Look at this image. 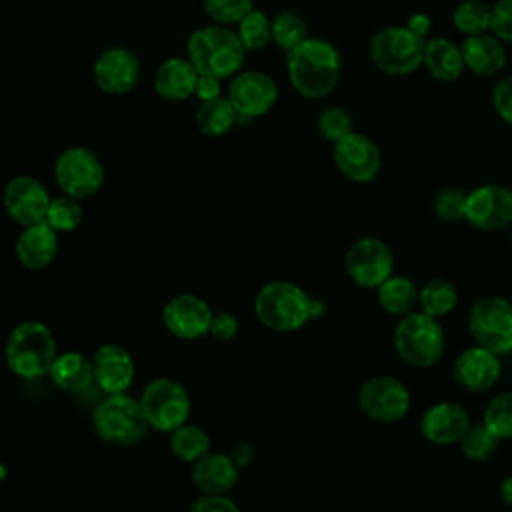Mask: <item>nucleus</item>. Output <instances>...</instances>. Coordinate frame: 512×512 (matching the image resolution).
<instances>
[{"mask_svg": "<svg viewBox=\"0 0 512 512\" xmlns=\"http://www.w3.org/2000/svg\"><path fill=\"white\" fill-rule=\"evenodd\" d=\"M286 70L288 80L292 88L308 98L318 100L328 96L342 72V62L338 50L322 40V38H306L292 50H288L286 58Z\"/></svg>", "mask_w": 512, "mask_h": 512, "instance_id": "f257e3e1", "label": "nucleus"}, {"mask_svg": "<svg viewBox=\"0 0 512 512\" xmlns=\"http://www.w3.org/2000/svg\"><path fill=\"white\" fill-rule=\"evenodd\" d=\"M186 58L194 64L198 74L226 80L240 72L246 50L238 34L228 26L208 24L188 36Z\"/></svg>", "mask_w": 512, "mask_h": 512, "instance_id": "f03ea898", "label": "nucleus"}, {"mask_svg": "<svg viewBox=\"0 0 512 512\" xmlns=\"http://www.w3.org/2000/svg\"><path fill=\"white\" fill-rule=\"evenodd\" d=\"M258 322L274 332H294L318 314V302L288 280H272L254 296Z\"/></svg>", "mask_w": 512, "mask_h": 512, "instance_id": "7ed1b4c3", "label": "nucleus"}, {"mask_svg": "<svg viewBox=\"0 0 512 512\" xmlns=\"http://www.w3.org/2000/svg\"><path fill=\"white\" fill-rule=\"evenodd\" d=\"M56 358L52 330L40 320H24L12 328L4 346L6 366L22 380H36L48 374Z\"/></svg>", "mask_w": 512, "mask_h": 512, "instance_id": "20e7f679", "label": "nucleus"}, {"mask_svg": "<svg viewBox=\"0 0 512 512\" xmlns=\"http://www.w3.org/2000/svg\"><path fill=\"white\" fill-rule=\"evenodd\" d=\"M92 426L100 440L114 446H134L150 428L140 400L126 392L106 394L92 412Z\"/></svg>", "mask_w": 512, "mask_h": 512, "instance_id": "39448f33", "label": "nucleus"}, {"mask_svg": "<svg viewBox=\"0 0 512 512\" xmlns=\"http://www.w3.org/2000/svg\"><path fill=\"white\" fill-rule=\"evenodd\" d=\"M394 350L408 366L430 368L444 354V330L438 318L410 312L402 316L394 328Z\"/></svg>", "mask_w": 512, "mask_h": 512, "instance_id": "423d86ee", "label": "nucleus"}, {"mask_svg": "<svg viewBox=\"0 0 512 512\" xmlns=\"http://www.w3.org/2000/svg\"><path fill=\"white\" fill-rule=\"evenodd\" d=\"M426 40L408 26H388L370 40V58L386 74H410L422 64Z\"/></svg>", "mask_w": 512, "mask_h": 512, "instance_id": "0eeeda50", "label": "nucleus"}, {"mask_svg": "<svg viewBox=\"0 0 512 512\" xmlns=\"http://www.w3.org/2000/svg\"><path fill=\"white\" fill-rule=\"evenodd\" d=\"M140 404L150 428L170 434L190 418V396L186 388L172 378H156L146 384Z\"/></svg>", "mask_w": 512, "mask_h": 512, "instance_id": "6e6552de", "label": "nucleus"}, {"mask_svg": "<svg viewBox=\"0 0 512 512\" xmlns=\"http://www.w3.org/2000/svg\"><path fill=\"white\" fill-rule=\"evenodd\" d=\"M468 330L474 342L494 354L512 352V302L502 296H484L468 312Z\"/></svg>", "mask_w": 512, "mask_h": 512, "instance_id": "1a4fd4ad", "label": "nucleus"}, {"mask_svg": "<svg viewBox=\"0 0 512 512\" xmlns=\"http://www.w3.org/2000/svg\"><path fill=\"white\" fill-rule=\"evenodd\" d=\"M54 180L62 194L86 200L100 192L104 184V166L92 150L72 146L58 154L54 162Z\"/></svg>", "mask_w": 512, "mask_h": 512, "instance_id": "9d476101", "label": "nucleus"}, {"mask_svg": "<svg viewBox=\"0 0 512 512\" xmlns=\"http://www.w3.org/2000/svg\"><path fill=\"white\" fill-rule=\"evenodd\" d=\"M358 404L376 422H398L410 410V392L396 376L378 374L360 386Z\"/></svg>", "mask_w": 512, "mask_h": 512, "instance_id": "9b49d317", "label": "nucleus"}, {"mask_svg": "<svg viewBox=\"0 0 512 512\" xmlns=\"http://www.w3.org/2000/svg\"><path fill=\"white\" fill-rule=\"evenodd\" d=\"M344 268L356 286L364 290H376L386 278L392 276L394 256L382 240L358 238L346 250Z\"/></svg>", "mask_w": 512, "mask_h": 512, "instance_id": "f8f14e48", "label": "nucleus"}, {"mask_svg": "<svg viewBox=\"0 0 512 512\" xmlns=\"http://www.w3.org/2000/svg\"><path fill=\"white\" fill-rule=\"evenodd\" d=\"M226 98L238 116L258 118L274 108L278 100V86L270 74L260 70H246L232 76Z\"/></svg>", "mask_w": 512, "mask_h": 512, "instance_id": "ddd939ff", "label": "nucleus"}, {"mask_svg": "<svg viewBox=\"0 0 512 512\" xmlns=\"http://www.w3.org/2000/svg\"><path fill=\"white\" fill-rule=\"evenodd\" d=\"M50 200L46 186L30 174L14 176L2 192V206L6 214L22 228L44 222Z\"/></svg>", "mask_w": 512, "mask_h": 512, "instance_id": "4468645a", "label": "nucleus"}, {"mask_svg": "<svg viewBox=\"0 0 512 512\" xmlns=\"http://www.w3.org/2000/svg\"><path fill=\"white\" fill-rule=\"evenodd\" d=\"M92 78L98 90L104 94H128L140 80V60L126 46H110L96 58L92 66Z\"/></svg>", "mask_w": 512, "mask_h": 512, "instance_id": "2eb2a0df", "label": "nucleus"}, {"mask_svg": "<svg viewBox=\"0 0 512 512\" xmlns=\"http://www.w3.org/2000/svg\"><path fill=\"white\" fill-rule=\"evenodd\" d=\"M464 218L478 230H502L512 222V190L484 184L466 194Z\"/></svg>", "mask_w": 512, "mask_h": 512, "instance_id": "dca6fc26", "label": "nucleus"}, {"mask_svg": "<svg viewBox=\"0 0 512 512\" xmlns=\"http://www.w3.org/2000/svg\"><path fill=\"white\" fill-rule=\"evenodd\" d=\"M210 304L190 292L170 298L162 308V322L166 330L180 340H196L210 332L212 322Z\"/></svg>", "mask_w": 512, "mask_h": 512, "instance_id": "f3484780", "label": "nucleus"}, {"mask_svg": "<svg viewBox=\"0 0 512 512\" xmlns=\"http://www.w3.org/2000/svg\"><path fill=\"white\" fill-rule=\"evenodd\" d=\"M336 168L352 182H370L382 166L378 146L364 134L350 132L334 144Z\"/></svg>", "mask_w": 512, "mask_h": 512, "instance_id": "a211bd4d", "label": "nucleus"}, {"mask_svg": "<svg viewBox=\"0 0 512 512\" xmlns=\"http://www.w3.org/2000/svg\"><path fill=\"white\" fill-rule=\"evenodd\" d=\"M502 372V364L498 354L482 348L470 346L462 350L452 366V376L460 388L466 392H484L492 388Z\"/></svg>", "mask_w": 512, "mask_h": 512, "instance_id": "6ab92c4d", "label": "nucleus"}, {"mask_svg": "<svg viewBox=\"0 0 512 512\" xmlns=\"http://www.w3.org/2000/svg\"><path fill=\"white\" fill-rule=\"evenodd\" d=\"M94 382L106 394L126 392L136 376L132 354L120 344H102L92 356Z\"/></svg>", "mask_w": 512, "mask_h": 512, "instance_id": "aec40b11", "label": "nucleus"}, {"mask_svg": "<svg viewBox=\"0 0 512 512\" xmlns=\"http://www.w3.org/2000/svg\"><path fill=\"white\" fill-rule=\"evenodd\" d=\"M470 414L466 408L452 400H442L432 404L420 418L422 436L438 446L460 442V438L470 428Z\"/></svg>", "mask_w": 512, "mask_h": 512, "instance_id": "412c9836", "label": "nucleus"}, {"mask_svg": "<svg viewBox=\"0 0 512 512\" xmlns=\"http://www.w3.org/2000/svg\"><path fill=\"white\" fill-rule=\"evenodd\" d=\"M16 258L26 270H42L58 254V232L46 222L24 226L16 238Z\"/></svg>", "mask_w": 512, "mask_h": 512, "instance_id": "4be33fe9", "label": "nucleus"}, {"mask_svg": "<svg viewBox=\"0 0 512 512\" xmlns=\"http://www.w3.org/2000/svg\"><path fill=\"white\" fill-rule=\"evenodd\" d=\"M238 470L230 454L210 450L192 464V482L200 494H228L238 482Z\"/></svg>", "mask_w": 512, "mask_h": 512, "instance_id": "5701e85b", "label": "nucleus"}, {"mask_svg": "<svg viewBox=\"0 0 512 512\" xmlns=\"http://www.w3.org/2000/svg\"><path fill=\"white\" fill-rule=\"evenodd\" d=\"M198 76V70L188 58L172 56L158 66L154 76V90L162 100L184 102L194 96Z\"/></svg>", "mask_w": 512, "mask_h": 512, "instance_id": "b1692460", "label": "nucleus"}, {"mask_svg": "<svg viewBox=\"0 0 512 512\" xmlns=\"http://www.w3.org/2000/svg\"><path fill=\"white\" fill-rule=\"evenodd\" d=\"M460 50L464 56V66L480 76H492L500 72L506 64V50L496 36H466Z\"/></svg>", "mask_w": 512, "mask_h": 512, "instance_id": "393cba45", "label": "nucleus"}, {"mask_svg": "<svg viewBox=\"0 0 512 512\" xmlns=\"http://www.w3.org/2000/svg\"><path fill=\"white\" fill-rule=\"evenodd\" d=\"M48 376L56 388L64 392H82L94 382L92 358L84 356L82 352L56 354Z\"/></svg>", "mask_w": 512, "mask_h": 512, "instance_id": "a878e982", "label": "nucleus"}, {"mask_svg": "<svg viewBox=\"0 0 512 512\" xmlns=\"http://www.w3.org/2000/svg\"><path fill=\"white\" fill-rule=\"evenodd\" d=\"M426 70L442 82L456 80L462 74L464 68V56L462 50L446 40V38H432L424 46V58H422Z\"/></svg>", "mask_w": 512, "mask_h": 512, "instance_id": "bb28decb", "label": "nucleus"}, {"mask_svg": "<svg viewBox=\"0 0 512 512\" xmlns=\"http://www.w3.org/2000/svg\"><path fill=\"white\" fill-rule=\"evenodd\" d=\"M420 288L408 276H390L376 288L378 304L390 316H406L418 306Z\"/></svg>", "mask_w": 512, "mask_h": 512, "instance_id": "cd10ccee", "label": "nucleus"}, {"mask_svg": "<svg viewBox=\"0 0 512 512\" xmlns=\"http://www.w3.org/2000/svg\"><path fill=\"white\" fill-rule=\"evenodd\" d=\"M236 110L230 104L228 98L218 96L214 100L208 102H200L196 114H194V122L196 128L200 130V134L208 136V138H220L226 132H230V128L236 122Z\"/></svg>", "mask_w": 512, "mask_h": 512, "instance_id": "c85d7f7f", "label": "nucleus"}, {"mask_svg": "<svg viewBox=\"0 0 512 512\" xmlns=\"http://www.w3.org/2000/svg\"><path fill=\"white\" fill-rule=\"evenodd\" d=\"M458 304V292L450 280L432 278L420 288L418 306L424 314L432 318L448 316Z\"/></svg>", "mask_w": 512, "mask_h": 512, "instance_id": "c756f323", "label": "nucleus"}, {"mask_svg": "<svg viewBox=\"0 0 512 512\" xmlns=\"http://www.w3.org/2000/svg\"><path fill=\"white\" fill-rule=\"evenodd\" d=\"M170 450L172 454L182 460L194 464L200 460L204 454L210 452V438L208 434L196 426V424H182L176 430L170 432Z\"/></svg>", "mask_w": 512, "mask_h": 512, "instance_id": "7c9ffc66", "label": "nucleus"}, {"mask_svg": "<svg viewBox=\"0 0 512 512\" xmlns=\"http://www.w3.org/2000/svg\"><path fill=\"white\" fill-rule=\"evenodd\" d=\"M236 26V34L246 52L264 50L272 42V20L258 8H252Z\"/></svg>", "mask_w": 512, "mask_h": 512, "instance_id": "2f4dec72", "label": "nucleus"}, {"mask_svg": "<svg viewBox=\"0 0 512 512\" xmlns=\"http://www.w3.org/2000/svg\"><path fill=\"white\" fill-rule=\"evenodd\" d=\"M82 218H84V210L80 200L68 194H60L50 200L44 222L56 232H74L82 224Z\"/></svg>", "mask_w": 512, "mask_h": 512, "instance_id": "473e14b6", "label": "nucleus"}, {"mask_svg": "<svg viewBox=\"0 0 512 512\" xmlns=\"http://www.w3.org/2000/svg\"><path fill=\"white\" fill-rule=\"evenodd\" d=\"M482 422L498 440L512 438V390L496 394L486 404Z\"/></svg>", "mask_w": 512, "mask_h": 512, "instance_id": "72a5a7b5", "label": "nucleus"}, {"mask_svg": "<svg viewBox=\"0 0 512 512\" xmlns=\"http://www.w3.org/2000/svg\"><path fill=\"white\" fill-rule=\"evenodd\" d=\"M308 38L306 22L296 12H280L272 18V42L282 50H292Z\"/></svg>", "mask_w": 512, "mask_h": 512, "instance_id": "f704fd0d", "label": "nucleus"}, {"mask_svg": "<svg viewBox=\"0 0 512 512\" xmlns=\"http://www.w3.org/2000/svg\"><path fill=\"white\" fill-rule=\"evenodd\" d=\"M458 444L462 454L468 460L484 462L494 454L498 446V438L484 426V422H476V424H470V428L466 430V434L460 438Z\"/></svg>", "mask_w": 512, "mask_h": 512, "instance_id": "c9c22d12", "label": "nucleus"}, {"mask_svg": "<svg viewBox=\"0 0 512 512\" xmlns=\"http://www.w3.org/2000/svg\"><path fill=\"white\" fill-rule=\"evenodd\" d=\"M454 26L466 36L484 34L490 28V8L480 0H464L454 10Z\"/></svg>", "mask_w": 512, "mask_h": 512, "instance_id": "e433bc0d", "label": "nucleus"}, {"mask_svg": "<svg viewBox=\"0 0 512 512\" xmlns=\"http://www.w3.org/2000/svg\"><path fill=\"white\" fill-rule=\"evenodd\" d=\"M206 16L220 26L238 24L252 8V0H200Z\"/></svg>", "mask_w": 512, "mask_h": 512, "instance_id": "4c0bfd02", "label": "nucleus"}, {"mask_svg": "<svg viewBox=\"0 0 512 512\" xmlns=\"http://www.w3.org/2000/svg\"><path fill=\"white\" fill-rule=\"evenodd\" d=\"M318 130L326 140L336 144L338 140H342L346 134L352 132V118L344 108L330 106L320 112Z\"/></svg>", "mask_w": 512, "mask_h": 512, "instance_id": "58836bf2", "label": "nucleus"}, {"mask_svg": "<svg viewBox=\"0 0 512 512\" xmlns=\"http://www.w3.org/2000/svg\"><path fill=\"white\" fill-rule=\"evenodd\" d=\"M464 204L466 194H462L460 190H442L434 200V210L442 220L456 222L464 218Z\"/></svg>", "mask_w": 512, "mask_h": 512, "instance_id": "ea45409f", "label": "nucleus"}, {"mask_svg": "<svg viewBox=\"0 0 512 512\" xmlns=\"http://www.w3.org/2000/svg\"><path fill=\"white\" fill-rule=\"evenodd\" d=\"M490 30L498 40L512 42V0H498L490 8Z\"/></svg>", "mask_w": 512, "mask_h": 512, "instance_id": "a19ab883", "label": "nucleus"}, {"mask_svg": "<svg viewBox=\"0 0 512 512\" xmlns=\"http://www.w3.org/2000/svg\"><path fill=\"white\" fill-rule=\"evenodd\" d=\"M188 512H240V508L228 494H200L192 500Z\"/></svg>", "mask_w": 512, "mask_h": 512, "instance_id": "79ce46f5", "label": "nucleus"}, {"mask_svg": "<svg viewBox=\"0 0 512 512\" xmlns=\"http://www.w3.org/2000/svg\"><path fill=\"white\" fill-rule=\"evenodd\" d=\"M492 104L502 120L512 126V76L500 80L492 90Z\"/></svg>", "mask_w": 512, "mask_h": 512, "instance_id": "37998d69", "label": "nucleus"}, {"mask_svg": "<svg viewBox=\"0 0 512 512\" xmlns=\"http://www.w3.org/2000/svg\"><path fill=\"white\" fill-rule=\"evenodd\" d=\"M208 334L216 340H232L238 334V318L226 310L214 312Z\"/></svg>", "mask_w": 512, "mask_h": 512, "instance_id": "c03bdc74", "label": "nucleus"}, {"mask_svg": "<svg viewBox=\"0 0 512 512\" xmlns=\"http://www.w3.org/2000/svg\"><path fill=\"white\" fill-rule=\"evenodd\" d=\"M194 96H196L200 102H208V100L218 98V96H220V80H218V78H212V76L200 74V76H198V82H196Z\"/></svg>", "mask_w": 512, "mask_h": 512, "instance_id": "a18cd8bd", "label": "nucleus"}, {"mask_svg": "<svg viewBox=\"0 0 512 512\" xmlns=\"http://www.w3.org/2000/svg\"><path fill=\"white\" fill-rule=\"evenodd\" d=\"M406 26L424 38V36L428 34L430 26H432V20H430L426 14H414V16L408 20Z\"/></svg>", "mask_w": 512, "mask_h": 512, "instance_id": "49530a36", "label": "nucleus"}, {"mask_svg": "<svg viewBox=\"0 0 512 512\" xmlns=\"http://www.w3.org/2000/svg\"><path fill=\"white\" fill-rule=\"evenodd\" d=\"M252 454H254L252 446H248V444H236L230 456H232V460L236 462V466L242 468V466H246V464L252 460Z\"/></svg>", "mask_w": 512, "mask_h": 512, "instance_id": "de8ad7c7", "label": "nucleus"}, {"mask_svg": "<svg viewBox=\"0 0 512 512\" xmlns=\"http://www.w3.org/2000/svg\"><path fill=\"white\" fill-rule=\"evenodd\" d=\"M500 496L508 506H512V476H506L500 482Z\"/></svg>", "mask_w": 512, "mask_h": 512, "instance_id": "09e8293b", "label": "nucleus"}, {"mask_svg": "<svg viewBox=\"0 0 512 512\" xmlns=\"http://www.w3.org/2000/svg\"><path fill=\"white\" fill-rule=\"evenodd\" d=\"M0 204H2V194H0Z\"/></svg>", "mask_w": 512, "mask_h": 512, "instance_id": "8fccbe9b", "label": "nucleus"}]
</instances>
